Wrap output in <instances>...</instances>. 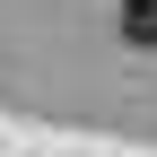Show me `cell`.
<instances>
[{
	"mask_svg": "<svg viewBox=\"0 0 157 157\" xmlns=\"http://www.w3.org/2000/svg\"><path fill=\"white\" fill-rule=\"evenodd\" d=\"M122 35L131 44H157V0H122Z\"/></svg>",
	"mask_w": 157,
	"mask_h": 157,
	"instance_id": "obj_1",
	"label": "cell"
}]
</instances>
